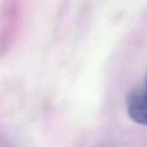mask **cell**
<instances>
[{
    "label": "cell",
    "mask_w": 147,
    "mask_h": 147,
    "mask_svg": "<svg viewBox=\"0 0 147 147\" xmlns=\"http://www.w3.org/2000/svg\"><path fill=\"white\" fill-rule=\"evenodd\" d=\"M126 107L128 114L134 122L147 125V94L144 90H135L128 94Z\"/></svg>",
    "instance_id": "obj_1"
},
{
    "label": "cell",
    "mask_w": 147,
    "mask_h": 147,
    "mask_svg": "<svg viewBox=\"0 0 147 147\" xmlns=\"http://www.w3.org/2000/svg\"><path fill=\"white\" fill-rule=\"evenodd\" d=\"M144 92L147 94V72L145 74V78H144Z\"/></svg>",
    "instance_id": "obj_2"
}]
</instances>
